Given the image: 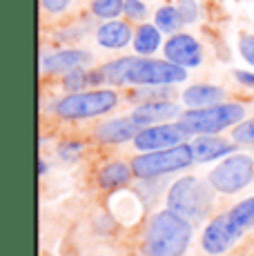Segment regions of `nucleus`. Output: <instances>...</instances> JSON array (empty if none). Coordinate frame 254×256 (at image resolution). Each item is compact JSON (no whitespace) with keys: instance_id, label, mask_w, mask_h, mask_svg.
I'll use <instances>...</instances> for the list:
<instances>
[{"instance_id":"nucleus-1","label":"nucleus","mask_w":254,"mask_h":256,"mask_svg":"<svg viewBox=\"0 0 254 256\" xmlns=\"http://www.w3.org/2000/svg\"><path fill=\"white\" fill-rule=\"evenodd\" d=\"M110 85H178L188 80V70L174 65L168 58L156 60L150 56H125L102 65Z\"/></svg>"},{"instance_id":"nucleus-2","label":"nucleus","mask_w":254,"mask_h":256,"mask_svg":"<svg viewBox=\"0 0 254 256\" xmlns=\"http://www.w3.org/2000/svg\"><path fill=\"white\" fill-rule=\"evenodd\" d=\"M192 240V223L174 210L152 214L145 228V256H183Z\"/></svg>"},{"instance_id":"nucleus-3","label":"nucleus","mask_w":254,"mask_h":256,"mask_svg":"<svg viewBox=\"0 0 254 256\" xmlns=\"http://www.w3.org/2000/svg\"><path fill=\"white\" fill-rule=\"evenodd\" d=\"M246 118V107L241 102H218L212 107H201V110H188L178 116L180 130L188 136H201V134H218V132L234 127Z\"/></svg>"},{"instance_id":"nucleus-4","label":"nucleus","mask_w":254,"mask_h":256,"mask_svg":"<svg viewBox=\"0 0 254 256\" xmlns=\"http://www.w3.org/2000/svg\"><path fill=\"white\" fill-rule=\"evenodd\" d=\"M190 165H194L192 142L190 145L188 142H180V145L165 147V150H154V152H140L138 156L132 158L134 176L140 180L160 178V176L188 170Z\"/></svg>"},{"instance_id":"nucleus-5","label":"nucleus","mask_w":254,"mask_h":256,"mask_svg":"<svg viewBox=\"0 0 254 256\" xmlns=\"http://www.w3.org/2000/svg\"><path fill=\"white\" fill-rule=\"evenodd\" d=\"M118 105V94L114 90H90L67 94L56 102V116L62 120H85L110 114Z\"/></svg>"},{"instance_id":"nucleus-6","label":"nucleus","mask_w":254,"mask_h":256,"mask_svg":"<svg viewBox=\"0 0 254 256\" xmlns=\"http://www.w3.org/2000/svg\"><path fill=\"white\" fill-rule=\"evenodd\" d=\"M212 185H205L196 176H183L170 187L168 208L190 220H201L212 208Z\"/></svg>"},{"instance_id":"nucleus-7","label":"nucleus","mask_w":254,"mask_h":256,"mask_svg":"<svg viewBox=\"0 0 254 256\" xmlns=\"http://www.w3.org/2000/svg\"><path fill=\"white\" fill-rule=\"evenodd\" d=\"M254 180V158L248 154H230L208 174V183L214 192L221 194H236L246 190Z\"/></svg>"},{"instance_id":"nucleus-8","label":"nucleus","mask_w":254,"mask_h":256,"mask_svg":"<svg viewBox=\"0 0 254 256\" xmlns=\"http://www.w3.org/2000/svg\"><path fill=\"white\" fill-rule=\"evenodd\" d=\"M241 236H243V230L232 223L230 214H218L203 230V236H201L203 252L210 256H221L228 250H232Z\"/></svg>"},{"instance_id":"nucleus-9","label":"nucleus","mask_w":254,"mask_h":256,"mask_svg":"<svg viewBox=\"0 0 254 256\" xmlns=\"http://www.w3.org/2000/svg\"><path fill=\"white\" fill-rule=\"evenodd\" d=\"M185 132L180 130L178 122H160V125H150L136 134L132 140L138 152H154V150H165V147L180 145L185 140Z\"/></svg>"},{"instance_id":"nucleus-10","label":"nucleus","mask_w":254,"mask_h":256,"mask_svg":"<svg viewBox=\"0 0 254 256\" xmlns=\"http://www.w3.org/2000/svg\"><path fill=\"white\" fill-rule=\"evenodd\" d=\"M163 56L170 62H174V65L192 70V67H198L203 62V49H201V42L194 36L176 32L163 45Z\"/></svg>"},{"instance_id":"nucleus-11","label":"nucleus","mask_w":254,"mask_h":256,"mask_svg":"<svg viewBox=\"0 0 254 256\" xmlns=\"http://www.w3.org/2000/svg\"><path fill=\"white\" fill-rule=\"evenodd\" d=\"M92 54L87 49H58V52H52L47 56H42L40 60V70L42 74H67L72 70H78V67H87L92 65Z\"/></svg>"},{"instance_id":"nucleus-12","label":"nucleus","mask_w":254,"mask_h":256,"mask_svg":"<svg viewBox=\"0 0 254 256\" xmlns=\"http://www.w3.org/2000/svg\"><path fill=\"white\" fill-rule=\"evenodd\" d=\"M143 130L132 116L112 118V120H102L94 130V138L102 145H120V142L134 140L136 134Z\"/></svg>"},{"instance_id":"nucleus-13","label":"nucleus","mask_w":254,"mask_h":256,"mask_svg":"<svg viewBox=\"0 0 254 256\" xmlns=\"http://www.w3.org/2000/svg\"><path fill=\"white\" fill-rule=\"evenodd\" d=\"M180 112L178 102L172 100H152V102H140L134 107L132 118L138 122L140 127H150V125H160V122H168L178 118Z\"/></svg>"},{"instance_id":"nucleus-14","label":"nucleus","mask_w":254,"mask_h":256,"mask_svg":"<svg viewBox=\"0 0 254 256\" xmlns=\"http://www.w3.org/2000/svg\"><path fill=\"white\" fill-rule=\"evenodd\" d=\"M192 150H194V163H212V160L234 154L236 142L221 138L218 134H201L192 140Z\"/></svg>"},{"instance_id":"nucleus-15","label":"nucleus","mask_w":254,"mask_h":256,"mask_svg":"<svg viewBox=\"0 0 254 256\" xmlns=\"http://www.w3.org/2000/svg\"><path fill=\"white\" fill-rule=\"evenodd\" d=\"M134 40V29L125 20H105L96 29V42L102 49H123Z\"/></svg>"},{"instance_id":"nucleus-16","label":"nucleus","mask_w":254,"mask_h":256,"mask_svg":"<svg viewBox=\"0 0 254 256\" xmlns=\"http://www.w3.org/2000/svg\"><path fill=\"white\" fill-rule=\"evenodd\" d=\"M183 105L190 110H201V107H212L218 102H226V90L218 85H190L180 94Z\"/></svg>"},{"instance_id":"nucleus-17","label":"nucleus","mask_w":254,"mask_h":256,"mask_svg":"<svg viewBox=\"0 0 254 256\" xmlns=\"http://www.w3.org/2000/svg\"><path fill=\"white\" fill-rule=\"evenodd\" d=\"M134 178V170H132V163H123V160H112V163H105L96 174V180H98V187L105 192L118 190V187L130 185V180Z\"/></svg>"},{"instance_id":"nucleus-18","label":"nucleus","mask_w":254,"mask_h":256,"mask_svg":"<svg viewBox=\"0 0 254 256\" xmlns=\"http://www.w3.org/2000/svg\"><path fill=\"white\" fill-rule=\"evenodd\" d=\"M160 34L163 32H160L156 24H150V22L138 24L134 32V40H132L134 52L138 54V56H152V54H156L160 49V42H163Z\"/></svg>"},{"instance_id":"nucleus-19","label":"nucleus","mask_w":254,"mask_h":256,"mask_svg":"<svg viewBox=\"0 0 254 256\" xmlns=\"http://www.w3.org/2000/svg\"><path fill=\"white\" fill-rule=\"evenodd\" d=\"M154 24L160 29L163 34H176L180 27H183V18H180L176 4H165V7H158L154 14Z\"/></svg>"},{"instance_id":"nucleus-20","label":"nucleus","mask_w":254,"mask_h":256,"mask_svg":"<svg viewBox=\"0 0 254 256\" xmlns=\"http://www.w3.org/2000/svg\"><path fill=\"white\" fill-rule=\"evenodd\" d=\"M174 96L172 85H136L130 94V100L134 102H152V100H170Z\"/></svg>"},{"instance_id":"nucleus-21","label":"nucleus","mask_w":254,"mask_h":256,"mask_svg":"<svg viewBox=\"0 0 254 256\" xmlns=\"http://www.w3.org/2000/svg\"><path fill=\"white\" fill-rule=\"evenodd\" d=\"M228 214H230V218H232V223L236 225V228H241L243 232H246L248 228H254V196L236 203Z\"/></svg>"},{"instance_id":"nucleus-22","label":"nucleus","mask_w":254,"mask_h":256,"mask_svg":"<svg viewBox=\"0 0 254 256\" xmlns=\"http://www.w3.org/2000/svg\"><path fill=\"white\" fill-rule=\"evenodd\" d=\"M125 0H92V14L100 20H114L123 14Z\"/></svg>"},{"instance_id":"nucleus-23","label":"nucleus","mask_w":254,"mask_h":256,"mask_svg":"<svg viewBox=\"0 0 254 256\" xmlns=\"http://www.w3.org/2000/svg\"><path fill=\"white\" fill-rule=\"evenodd\" d=\"M85 87H90V76H87L85 67H78V70L62 74V90H65L67 94L85 92Z\"/></svg>"},{"instance_id":"nucleus-24","label":"nucleus","mask_w":254,"mask_h":256,"mask_svg":"<svg viewBox=\"0 0 254 256\" xmlns=\"http://www.w3.org/2000/svg\"><path fill=\"white\" fill-rule=\"evenodd\" d=\"M232 140L236 145H254V118H243L238 125L232 127Z\"/></svg>"},{"instance_id":"nucleus-25","label":"nucleus","mask_w":254,"mask_h":256,"mask_svg":"<svg viewBox=\"0 0 254 256\" xmlns=\"http://www.w3.org/2000/svg\"><path fill=\"white\" fill-rule=\"evenodd\" d=\"M82 147L85 145H82L80 140H62L60 145H58V156H60V160H65V163H76Z\"/></svg>"},{"instance_id":"nucleus-26","label":"nucleus","mask_w":254,"mask_h":256,"mask_svg":"<svg viewBox=\"0 0 254 256\" xmlns=\"http://www.w3.org/2000/svg\"><path fill=\"white\" fill-rule=\"evenodd\" d=\"M176 9H178V14H180V18H183L185 24L196 22V18H198L196 0H176Z\"/></svg>"},{"instance_id":"nucleus-27","label":"nucleus","mask_w":254,"mask_h":256,"mask_svg":"<svg viewBox=\"0 0 254 256\" xmlns=\"http://www.w3.org/2000/svg\"><path fill=\"white\" fill-rule=\"evenodd\" d=\"M123 14L130 20H145V16H148V4H145L143 0H125Z\"/></svg>"},{"instance_id":"nucleus-28","label":"nucleus","mask_w":254,"mask_h":256,"mask_svg":"<svg viewBox=\"0 0 254 256\" xmlns=\"http://www.w3.org/2000/svg\"><path fill=\"white\" fill-rule=\"evenodd\" d=\"M238 52H241L243 60L250 62L254 67V36L252 34H241V38H238Z\"/></svg>"},{"instance_id":"nucleus-29","label":"nucleus","mask_w":254,"mask_h":256,"mask_svg":"<svg viewBox=\"0 0 254 256\" xmlns=\"http://www.w3.org/2000/svg\"><path fill=\"white\" fill-rule=\"evenodd\" d=\"M40 4L47 14H62L72 4V0H40Z\"/></svg>"},{"instance_id":"nucleus-30","label":"nucleus","mask_w":254,"mask_h":256,"mask_svg":"<svg viewBox=\"0 0 254 256\" xmlns=\"http://www.w3.org/2000/svg\"><path fill=\"white\" fill-rule=\"evenodd\" d=\"M87 76H90V87L105 85V82H107V78H105V72H102V67H96V70H90V72H87Z\"/></svg>"},{"instance_id":"nucleus-31","label":"nucleus","mask_w":254,"mask_h":256,"mask_svg":"<svg viewBox=\"0 0 254 256\" xmlns=\"http://www.w3.org/2000/svg\"><path fill=\"white\" fill-rule=\"evenodd\" d=\"M234 78H236L241 85L246 87H252L254 90V72H243V70H236L234 72Z\"/></svg>"},{"instance_id":"nucleus-32","label":"nucleus","mask_w":254,"mask_h":256,"mask_svg":"<svg viewBox=\"0 0 254 256\" xmlns=\"http://www.w3.org/2000/svg\"><path fill=\"white\" fill-rule=\"evenodd\" d=\"M38 174H40V176H45L47 174V163H45V160H38Z\"/></svg>"}]
</instances>
